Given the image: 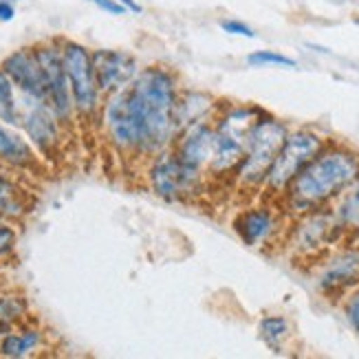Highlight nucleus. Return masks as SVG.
<instances>
[{
  "instance_id": "nucleus-22",
  "label": "nucleus",
  "mask_w": 359,
  "mask_h": 359,
  "mask_svg": "<svg viewBox=\"0 0 359 359\" xmlns=\"http://www.w3.org/2000/svg\"><path fill=\"white\" fill-rule=\"evenodd\" d=\"M247 62L252 67H262V65H278V67H289V69L295 67L293 57H287L278 51H254V53L247 55Z\"/></svg>"
},
{
  "instance_id": "nucleus-24",
  "label": "nucleus",
  "mask_w": 359,
  "mask_h": 359,
  "mask_svg": "<svg viewBox=\"0 0 359 359\" xmlns=\"http://www.w3.org/2000/svg\"><path fill=\"white\" fill-rule=\"evenodd\" d=\"M221 29L225 31V34H231V36H243V38H254V29L241 22V20H223L221 22Z\"/></svg>"
},
{
  "instance_id": "nucleus-14",
  "label": "nucleus",
  "mask_w": 359,
  "mask_h": 359,
  "mask_svg": "<svg viewBox=\"0 0 359 359\" xmlns=\"http://www.w3.org/2000/svg\"><path fill=\"white\" fill-rule=\"evenodd\" d=\"M216 108V102L208 93L201 90H179L177 97V106H175V126H177V135L192 126V123L208 119L210 113Z\"/></svg>"
},
{
  "instance_id": "nucleus-6",
  "label": "nucleus",
  "mask_w": 359,
  "mask_h": 359,
  "mask_svg": "<svg viewBox=\"0 0 359 359\" xmlns=\"http://www.w3.org/2000/svg\"><path fill=\"white\" fill-rule=\"evenodd\" d=\"M60 55H62V65H65V73L69 80L73 108H77L82 115L97 113L102 93L95 82V73H93L90 51L82 44L65 40V42H60Z\"/></svg>"
},
{
  "instance_id": "nucleus-28",
  "label": "nucleus",
  "mask_w": 359,
  "mask_h": 359,
  "mask_svg": "<svg viewBox=\"0 0 359 359\" xmlns=\"http://www.w3.org/2000/svg\"><path fill=\"white\" fill-rule=\"evenodd\" d=\"M15 15V9L11 3H5V0H0V22H9Z\"/></svg>"
},
{
  "instance_id": "nucleus-25",
  "label": "nucleus",
  "mask_w": 359,
  "mask_h": 359,
  "mask_svg": "<svg viewBox=\"0 0 359 359\" xmlns=\"http://www.w3.org/2000/svg\"><path fill=\"white\" fill-rule=\"evenodd\" d=\"M344 218L348 223H359V185L353 190V194L348 196L346 205H344Z\"/></svg>"
},
{
  "instance_id": "nucleus-27",
  "label": "nucleus",
  "mask_w": 359,
  "mask_h": 359,
  "mask_svg": "<svg viewBox=\"0 0 359 359\" xmlns=\"http://www.w3.org/2000/svg\"><path fill=\"white\" fill-rule=\"evenodd\" d=\"M97 5H100V9L113 13V15H123V13H126V7H123L119 0H97Z\"/></svg>"
},
{
  "instance_id": "nucleus-8",
  "label": "nucleus",
  "mask_w": 359,
  "mask_h": 359,
  "mask_svg": "<svg viewBox=\"0 0 359 359\" xmlns=\"http://www.w3.org/2000/svg\"><path fill=\"white\" fill-rule=\"evenodd\" d=\"M38 65L44 75V104L57 115V119H69L73 113V100L69 90V80L62 65L60 46L57 44H40L34 49Z\"/></svg>"
},
{
  "instance_id": "nucleus-20",
  "label": "nucleus",
  "mask_w": 359,
  "mask_h": 359,
  "mask_svg": "<svg viewBox=\"0 0 359 359\" xmlns=\"http://www.w3.org/2000/svg\"><path fill=\"white\" fill-rule=\"evenodd\" d=\"M25 311H27V304L20 295H13V293L0 295V337H5L9 331H13V326L22 320Z\"/></svg>"
},
{
  "instance_id": "nucleus-3",
  "label": "nucleus",
  "mask_w": 359,
  "mask_h": 359,
  "mask_svg": "<svg viewBox=\"0 0 359 359\" xmlns=\"http://www.w3.org/2000/svg\"><path fill=\"white\" fill-rule=\"evenodd\" d=\"M287 139V128L273 117H258L247 135L245 157L236 168V177L245 187H256L264 183L269 168L276 159L278 150Z\"/></svg>"
},
{
  "instance_id": "nucleus-18",
  "label": "nucleus",
  "mask_w": 359,
  "mask_h": 359,
  "mask_svg": "<svg viewBox=\"0 0 359 359\" xmlns=\"http://www.w3.org/2000/svg\"><path fill=\"white\" fill-rule=\"evenodd\" d=\"M27 212V196L18 185L0 177V216L18 218Z\"/></svg>"
},
{
  "instance_id": "nucleus-5",
  "label": "nucleus",
  "mask_w": 359,
  "mask_h": 359,
  "mask_svg": "<svg viewBox=\"0 0 359 359\" xmlns=\"http://www.w3.org/2000/svg\"><path fill=\"white\" fill-rule=\"evenodd\" d=\"M150 190L163 201H183L194 196L203 185V172L185 165L172 148L154 154L148 165Z\"/></svg>"
},
{
  "instance_id": "nucleus-31",
  "label": "nucleus",
  "mask_w": 359,
  "mask_h": 359,
  "mask_svg": "<svg viewBox=\"0 0 359 359\" xmlns=\"http://www.w3.org/2000/svg\"><path fill=\"white\" fill-rule=\"evenodd\" d=\"M93 3H97V0H93Z\"/></svg>"
},
{
  "instance_id": "nucleus-2",
  "label": "nucleus",
  "mask_w": 359,
  "mask_h": 359,
  "mask_svg": "<svg viewBox=\"0 0 359 359\" xmlns=\"http://www.w3.org/2000/svg\"><path fill=\"white\" fill-rule=\"evenodd\" d=\"M359 181V157L344 148H322L287 185L289 205L295 212L322 208Z\"/></svg>"
},
{
  "instance_id": "nucleus-11",
  "label": "nucleus",
  "mask_w": 359,
  "mask_h": 359,
  "mask_svg": "<svg viewBox=\"0 0 359 359\" xmlns=\"http://www.w3.org/2000/svg\"><path fill=\"white\" fill-rule=\"evenodd\" d=\"M3 71L9 75L13 86H18L22 95H29L34 100L44 102L46 90H44V75L38 65V57L34 49H20L13 51L11 55L5 57Z\"/></svg>"
},
{
  "instance_id": "nucleus-15",
  "label": "nucleus",
  "mask_w": 359,
  "mask_h": 359,
  "mask_svg": "<svg viewBox=\"0 0 359 359\" xmlns=\"http://www.w3.org/2000/svg\"><path fill=\"white\" fill-rule=\"evenodd\" d=\"M233 229H236L238 236L247 243V245H260L264 243L273 231V216L269 210L264 208H252L245 210L236 216L233 221Z\"/></svg>"
},
{
  "instance_id": "nucleus-16",
  "label": "nucleus",
  "mask_w": 359,
  "mask_h": 359,
  "mask_svg": "<svg viewBox=\"0 0 359 359\" xmlns=\"http://www.w3.org/2000/svg\"><path fill=\"white\" fill-rule=\"evenodd\" d=\"M42 344V333L36 329L9 331L0 341V355L3 357H27Z\"/></svg>"
},
{
  "instance_id": "nucleus-7",
  "label": "nucleus",
  "mask_w": 359,
  "mask_h": 359,
  "mask_svg": "<svg viewBox=\"0 0 359 359\" xmlns=\"http://www.w3.org/2000/svg\"><path fill=\"white\" fill-rule=\"evenodd\" d=\"M324 148L322 139L316 133L309 130H298V133H287V139L283 148L278 150L276 159L264 179L269 192H285L287 185L293 181V177L316 157V154Z\"/></svg>"
},
{
  "instance_id": "nucleus-30",
  "label": "nucleus",
  "mask_w": 359,
  "mask_h": 359,
  "mask_svg": "<svg viewBox=\"0 0 359 359\" xmlns=\"http://www.w3.org/2000/svg\"><path fill=\"white\" fill-rule=\"evenodd\" d=\"M5 3H15V0H5Z\"/></svg>"
},
{
  "instance_id": "nucleus-4",
  "label": "nucleus",
  "mask_w": 359,
  "mask_h": 359,
  "mask_svg": "<svg viewBox=\"0 0 359 359\" xmlns=\"http://www.w3.org/2000/svg\"><path fill=\"white\" fill-rule=\"evenodd\" d=\"M106 139L128 157H144V130L126 88L108 95L102 108ZM146 159V157H144Z\"/></svg>"
},
{
  "instance_id": "nucleus-26",
  "label": "nucleus",
  "mask_w": 359,
  "mask_h": 359,
  "mask_svg": "<svg viewBox=\"0 0 359 359\" xmlns=\"http://www.w3.org/2000/svg\"><path fill=\"white\" fill-rule=\"evenodd\" d=\"M346 316H348V322L353 324V329L359 333V291L348 295V300H346Z\"/></svg>"
},
{
  "instance_id": "nucleus-21",
  "label": "nucleus",
  "mask_w": 359,
  "mask_h": 359,
  "mask_svg": "<svg viewBox=\"0 0 359 359\" xmlns=\"http://www.w3.org/2000/svg\"><path fill=\"white\" fill-rule=\"evenodd\" d=\"M289 335V322L283 316H269L260 322V337L267 341L271 348H278V344Z\"/></svg>"
},
{
  "instance_id": "nucleus-9",
  "label": "nucleus",
  "mask_w": 359,
  "mask_h": 359,
  "mask_svg": "<svg viewBox=\"0 0 359 359\" xmlns=\"http://www.w3.org/2000/svg\"><path fill=\"white\" fill-rule=\"evenodd\" d=\"M93 73L102 93V97L113 95L117 90H123L139 73V60L128 51L117 49H97L90 51Z\"/></svg>"
},
{
  "instance_id": "nucleus-29",
  "label": "nucleus",
  "mask_w": 359,
  "mask_h": 359,
  "mask_svg": "<svg viewBox=\"0 0 359 359\" xmlns=\"http://www.w3.org/2000/svg\"><path fill=\"white\" fill-rule=\"evenodd\" d=\"M119 3L126 7V11H133V13H142L144 11V7L137 3V0H119Z\"/></svg>"
},
{
  "instance_id": "nucleus-13",
  "label": "nucleus",
  "mask_w": 359,
  "mask_h": 359,
  "mask_svg": "<svg viewBox=\"0 0 359 359\" xmlns=\"http://www.w3.org/2000/svg\"><path fill=\"white\" fill-rule=\"evenodd\" d=\"M355 283H359V252H346L326 264L320 278V289L326 293H337Z\"/></svg>"
},
{
  "instance_id": "nucleus-17",
  "label": "nucleus",
  "mask_w": 359,
  "mask_h": 359,
  "mask_svg": "<svg viewBox=\"0 0 359 359\" xmlns=\"http://www.w3.org/2000/svg\"><path fill=\"white\" fill-rule=\"evenodd\" d=\"M0 161L9 165H29L34 161L31 148L15 133L7 130L3 121H0Z\"/></svg>"
},
{
  "instance_id": "nucleus-12",
  "label": "nucleus",
  "mask_w": 359,
  "mask_h": 359,
  "mask_svg": "<svg viewBox=\"0 0 359 359\" xmlns=\"http://www.w3.org/2000/svg\"><path fill=\"white\" fill-rule=\"evenodd\" d=\"M20 123L25 126L29 139L40 150H51L57 144V115L49 106L40 100L31 97V104L27 106V113L20 115Z\"/></svg>"
},
{
  "instance_id": "nucleus-23",
  "label": "nucleus",
  "mask_w": 359,
  "mask_h": 359,
  "mask_svg": "<svg viewBox=\"0 0 359 359\" xmlns=\"http://www.w3.org/2000/svg\"><path fill=\"white\" fill-rule=\"evenodd\" d=\"M15 245V231L5 221V216H0V256H7Z\"/></svg>"
},
{
  "instance_id": "nucleus-19",
  "label": "nucleus",
  "mask_w": 359,
  "mask_h": 359,
  "mask_svg": "<svg viewBox=\"0 0 359 359\" xmlns=\"http://www.w3.org/2000/svg\"><path fill=\"white\" fill-rule=\"evenodd\" d=\"M0 121L7 123V126H18L20 123V106L15 100L13 82L3 69H0Z\"/></svg>"
},
{
  "instance_id": "nucleus-1",
  "label": "nucleus",
  "mask_w": 359,
  "mask_h": 359,
  "mask_svg": "<svg viewBox=\"0 0 359 359\" xmlns=\"http://www.w3.org/2000/svg\"><path fill=\"white\" fill-rule=\"evenodd\" d=\"M177 73L161 65L139 69L135 80L126 86L130 104L144 130V157L152 159L172 146L177 137L175 106L179 97Z\"/></svg>"
},
{
  "instance_id": "nucleus-10",
  "label": "nucleus",
  "mask_w": 359,
  "mask_h": 359,
  "mask_svg": "<svg viewBox=\"0 0 359 359\" xmlns=\"http://www.w3.org/2000/svg\"><path fill=\"white\" fill-rule=\"evenodd\" d=\"M214 123L208 119H201L192 126L183 128L172 142V152L177 157L198 172H208V165L212 161V152H214Z\"/></svg>"
}]
</instances>
